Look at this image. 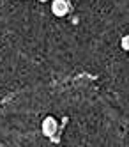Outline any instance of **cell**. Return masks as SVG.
Segmentation results:
<instances>
[{
  "label": "cell",
  "mask_w": 129,
  "mask_h": 147,
  "mask_svg": "<svg viewBox=\"0 0 129 147\" xmlns=\"http://www.w3.org/2000/svg\"><path fill=\"white\" fill-rule=\"evenodd\" d=\"M51 13L58 18H64L69 13V2L67 0H53L51 2Z\"/></svg>",
  "instance_id": "obj_1"
},
{
  "label": "cell",
  "mask_w": 129,
  "mask_h": 147,
  "mask_svg": "<svg viewBox=\"0 0 129 147\" xmlns=\"http://www.w3.org/2000/svg\"><path fill=\"white\" fill-rule=\"evenodd\" d=\"M120 48L126 50V51H129V36H124L120 39Z\"/></svg>",
  "instance_id": "obj_3"
},
{
  "label": "cell",
  "mask_w": 129,
  "mask_h": 147,
  "mask_svg": "<svg viewBox=\"0 0 129 147\" xmlns=\"http://www.w3.org/2000/svg\"><path fill=\"white\" fill-rule=\"evenodd\" d=\"M39 2H48V0H39Z\"/></svg>",
  "instance_id": "obj_4"
},
{
  "label": "cell",
  "mask_w": 129,
  "mask_h": 147,
  "mask_svg": "<svg viewBox=\"0 0 129 147\" xmlns=\"http://www.w3.org/2000/svg\"><path fill=\"white\" fill-rule=\"evenodd\" d=\"M57 121L53 119V117H46L44 121H42V126H41V129H42V135L44 136H53L57 133Z\"/></svg>",
  "instance_id": "obj_2"
}]
</instances>
